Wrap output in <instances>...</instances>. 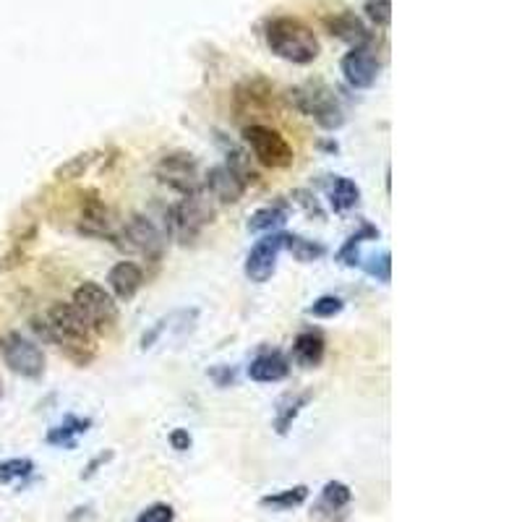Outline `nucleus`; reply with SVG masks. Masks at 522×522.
Here are the masks:
<instances>
[{"label": "nucleus", "instance_id": "obj_18", "mask_svg": "<svg viewBox=\"0 0 522 522\" xmlns=\"http://www.w3.org/2000/svg\"><path fill=\"white\" fill-rule=\"evenodd\" d=\"M361 201V189L343 175H334L329 183V204L334 212H348Z\"/></svg>", "mask_w": 522, "mask_h": 522}, {"label": "nucleus", "instance_id": "obj_3", "mask_svg": "<svg viewBox=\"0 0 522 522\" xmlns=\"http://www.w3.org/2000/svg\"><path fill=\"white\" fill-rule=\"evenodd\" d=\"M291 102L303 116L313 118L327 131H337L345 123V110L334 95V89H329L322 81H311V84L291 89Z\"/></svg>", "mask_w": 522, "mask_h": 522}, {"label": "nucleus", "instance_id": "obj_32", "mask_svg": "<svg viewBox=\"0 0 522 522\" xmlns=\"http://www.w3.org/2000/svg\"><path fill=\"white\" fill-rule=\"evenodd\" d=\"M191 445H194V439H191L189 428H173L170 431V446H173L175 452H189Z\"/></svg>", "mask_w": 522, "mask_h": 522}, {"label": "nucleus", "instance_id": "obj_2", "mask_svg": "<svg viewBox=\"0 0 522 522\" xmlns=\"http://www.w3.org/2000/svg\"><path fill=\"white\" fill-rule=\"evenodd\" d=\"M264 39L277 58L295 63V66H309L322 53L319 37L311 32V26L292 16H277V19L267 21Z\"/></svg>", "mask_w": 522, "mask_h": 522}, {"label": "nucleus", "instance_id": "obj_31", "mask_svg": "<svg viewBox=\"0 0 522 522\" xmlns=\"http://www.w3.org/2000/svg\"><path fill=\"white\" fill-rule=\"evenodd\" d=\"M389 267H392V261H389V251H384L379 259H371V264H366V271L371 274V277L382 280V282H389Z\"/></svg>", "mask_w": 522, "mask_h": 522}, {"label": "nucleus", "instance_id": "obj_13", "mask_svg": "<svg viewBox=\"0 0 522 522\" xmlns=\"http://www.w3.org/2000/svg\"><path fill=\"white\" fill-rule=\"evenodd\" d=\"M201 183H204V189L210 191L214 201H220V204H238L246 194V189H249V183L235 173L230 165L210 168V173L204 175Z\"/></svg>", "mask_w": 522, "mask_h": 522}, {"label": "nucleus", "instance_id": "obj_28", "mask_svg": "<svg viewBox=\"0 0 522 522\" xmlns=\"http://www.w3.org/2000/svg\"><path fill=\"white\" fill-rule=\"evenodd\" d=\"M343 309H345L343 298H337V295H322V298L313 301L309 313L311 316H316V319H332V316H337Z\"/></svg>", "mask_w": 522, "mask_h": 522}, {"label": "nucleus", "instance_id": "obj_29", "mask_svg": "<svg viewBox=\"0 0 522 522\" xmlns=\"http://www.w3.org/2000/svg\"><path fill=\"white\" fill-rule=\"evenodd\" d=\"M363 11H366L368 21L376 26H389V21H392V3L389 0H368Z\"/></svg>", "mask_w": 522, "mask_h": 522}, {"label": "nucleus", "instance_id": "obj_24", "mask_svg": "<svg viewBox=\"0 0 522 522\" xmlns=\"http://www.w3.org/2000/svg\"><path fill=\"white\" fill-rule=\"evenodd\" d=\"M379 235V230L374 228V225H363L358 232H353L348 238V243L340 249V253H337V259L343 261V264H348V267H355V264H361V256H358V246L366 241V238H376Z\"/></svg>", "mask_w": 522, "mask_h": 522}, {"label": "nucleus", "instance_id": "obj_26", "mask_svg": "<svg viewBox=\"0 0 522 522\" xmlns=\"http://www.w3.org/2000/svg\"><path fill=\"white\" fill-rule=\"evenodd\" d=\"M309 400L311 394H295V397H288V400H285L288 405H280V410H277V421H274L277 434H288V428H291L292 421H295V415L306 407Z\"/></svg>", "mask_w": 522, "mask_h": 522}, {"label": "nucleus", "instance_id": "obj_34", "mask_svg": "<svg viewBox=\"0 0 522 522\" xmlns=\"http://www.w3.org/2000/svg\"><path fill=\"white\" fill-rule=\"evenodd\" d=\"M107 460H113V452H102V455H97V457H95L92 463L87 465V473H81V478H92V476L97 473L99 465H105V463H107Z\"/></svg>", "mask_w": 522, "mask_h": 522}, {"label": "nucleus", "instance_id": "obj_9", "mask_svg": "<svg viewBox=\"0 0 522 522\" xmlns=\"http://www.w3.org/2000/svg\"><path fill=\"white\" fill-rule=\"evenodd\" d=\"M155 178L168 186L175 194H191L196 189H201V178H199V165H196L194 155L189 152H170L165 155L155 168Z\"/></svg>", "mask_w": 522, "mask_h": 522}, {"label": "nucleus", "instance_id": "obj_12", "mask_svg": "<svg viewBox=\"0 0 522 522\" xmlns=\"http://www.w3.org/2000/svg\"><path fill=\"white\" fill-rule=\"evenodd\" d=\"M340 68L353 89H371L379 78L382 63L368 45V47H350V53H345L340 60Z\"/></svg>", "mask_w": 522, "mask_h": 522}, {"label": "nucleus", "instance_id": "obj_5", "mask_svg": "<svg viewBox=\"0 0 522 522\" xmlns=\"http://www.w3.org/2000/svg\"><path fill=\"white\" fill-rule=\"evenodd\" d=\"M74 309L81 313V319L89 324L95 334H105L118 324V303L113 292L105 291L99 282H84L74 291L71 298Z\"/></svg>", "mask_w": 522, "mask_h": 522}, {"label": "nucleus", "instance_id": "obj_15", "mask_svg": "<svg viewBox=\"0 0 522 522\" xmlns=\"http://www.w3.org/2000/svg\"><path fill=\"white\" fill-rule=\"evenodd\" d=\"M107 285H110L113 298L128 303L144 288V270L136 261H118L116 267L107 271Z\"/></svg>", "mask_w": 522, "mask_h": 522}, {"label": "nucleus", "instance_id": "obj_8", "mask_svg": "<svg viewBox=\"0 0 522 522\" xmlns=\"http://www.w3.org/2000/svg\"><path fill=\"white\" fill-rule=\"evenodd\" d=\"M118 241L123 249L141 253L152 261H159L162 251H165V232L159 230L152 222V217H147V214L128 217V222L118 230Z\"/></svg>", "mask_w": 522, "mask_h": 522}, {"label": "nucleus", "instance_id": "obj_21", "mask_svg": "<svg viewBox=\"0 0 522 522\" xmlns=\"http://www.w3.org/2000/svg\"><path fill=\"white\" fill-rule=\"evenodd\" d=\"M350 502H353V491H350L348 484L343 481H329L322 488V499H319V509L316 512H343L348 509Z\"/></svg>", "mask_w": 522, "mask_h": 522}, {"label": "nucleus", "instance_id": "obj_17", "mask_svg": "<svg viewBox=\"0 0 522 522\" xmlns=\"http://www.w3.org/2000/svg\"><path fill=\"white\" fill-rule=\"evenodd\" d=\"M324 353H327V343L316 332H301L295 337V343H292V355H295V361L303 368L322 366Z\"/></svg>", "mask_w": 522, "mask_h": 522}, {"label": "nucleus", "instance_id": "obj_1", "mask_svg": "<svg viewBox=\"0 0 522 522\" xmlns=\"http://www.w3.org/2000/svg\"><path fill=\"white\" fill-rule=\"evenodd\" d=\"M35 329L45 340L56 343L78 366H87L95 358V332L81 319L74 303H53L42 319V327L35 322Z\"/></svg>", "mask_w": 522, "mask_h": 522}, {"label": "nucleus", "instance_id": "obj_4", "mask_svg": "<svg viewBox=\"0 0 522 522\" xmlns=\"http://www.w3.org/2000/svg\"><path fill=\"white\" fill-rule=\"evenodd\" d=\"M214 212H217L214 210V199L201 186V189H196L191 194L180 196V201L170 210V228L178 235V241L191 243V241H196L201 235V230L207 225H212Z\"/></svg>", "mask_w": 522, "mask_h": 522}, {"label": "nucleus", "instance_id": "obj_33", "mask_svg": "<svg viewBox=\"0 0 522 522\" xmlns=\"http://www.w3.org/2000/svg\"><path fill=\"white\" fill-rule=\"evenodd\" d=\"M292 199H295L298 204H303V207H306V212L316 214V217H322V210H319V201H316V199H313V196H311L309 191H295V194H292Z\"/></svg>", "mask_w": 522, "mask_h": 522}, {"label": "nucleus", "instance_id": "obj_19", "mask_svg": "<svg viewBox=\"0 0 522 522\" xmlns=\"http://www.w3.org/2000/svg\"><path fill=\"white\" fill-rule=\"evenodd\" d=\"M92 421L89 418H77V415H68L66 421L56 428H50L47 434V445L56 446H77V436L89 431Z\"/></svg>", "mask_w": 522, "mask_h": 522}, {"label": "nucleus", "instance_id": "obj_6", "mask_svg": "<svg viewBox=\"0 0 522 522\" xmlns=\"http://www.w3.org/2000/svg\"><path fill=\"white\" fill-rule=\"evenodd\" d=\"M243 141L249 144V149L253 157L271 170H285L295 162V152L288 144V138L274 131L270 126H261V123H251V126H243Z\"/></svg>", "mask_w": 522, "mask_h": 522}, {"label": "nucleus", "instance_id": "obj_20", "mask_svg": "<svg viewBox=\"0 0 522 522\" xmlns=\"http://www.w3.org/2000/svg\"><path fill=\"white\" fill-rule=\"evenodd\" d=\"M309 499V486H292V488H285V491H277V494H267L261 496V507L267 509H277V512H291L295 507Z\"/></svg>", "mask_w": 522, "mask_h": 522}, {"label": "nucleus", "instance_id": "obj_35", "mask_svg": "<svg viewBox=\"0 0 522 522\" xmlns=\"http://www.w3.org/2000/svg\"><path fill=\"white\" fill-rule=\"evenodd\" d=\"M0 394H3V382H0Z\"/></svg>", "mask_w": 522, "mask_h": 522}, {"label": "nucleus", "instance_id": "obj_7", "mask_svg": "<svg viewBox=\"0 0 522 522\" xmlns=\"http://www.w3.org/2000/svg\"><path fill=\"white\" fill-rule=\"evenodd\" d=\"M0 358L24 379H39L45 374V353L35 340L24 337L21 332L0 334Z\"/></svg>", "mask_w": 522, "mask_h": 522}, {"label": "nucleus", "instance_id": "obj_30", "mask_svg": "<svg viewBox=\"0 0 522 522\" xmlns=\"http://www.w3.org/2000/svg\"><path fill=\"white\" fill-rule=\"evenodd\" d=\"M136 522H175V509L170 504L157 502L152 504V507H147V509L136 517Z\"/></svg>", "mask_w": 522, "mask_h": 522}, {"label": "nucleus", "instance_id": "obj_11", "mask_svg": "<svg viewBox=\"0 0 522 522\" xmlns=\"http://www.w3.org/2000/svg\"><path fill=\"white\" fill-rule=\"evenodd\" d=\"M285 249V232H274V235H264L256 246H253L249 256H246V264H243V271L246 277L261 285L267 282L274 270H277V256Z\"/></svg>", "mask_w": 522, "mask_h": 522}, {"label": "nucleus", "instance_id": "obj_14", "mask_svg": "<svg viewBox=\"0 0 522 522\" xmlns=\"http://www.w3.org/2000/svg\"><path fill=\"white\" fill-rule=\"evenodd\" d=\"M324 26H327V32L332 37L348 42L350 47H368L374 42V35L368 32L366 24L358 19L355 14H350V11H340V14L324 16Z\"/></svg>", "mask_w": 522, "mask_h": 522}, {"label": "nucleus", "instance_id": "obj_23", "mask_svg": "<svg viewBox=\"0 0 522 522\" xmlns=\"http://www.w3.org/2000/svg\"><path fill=\"white\" fill-rule=\"evenodd\" d=\"M285 249L303 264H311V261H319L327 249L322 243H313L309 238H301V235H285Z\"/></svg>", "mask_w": 522, "mask_h": 522}, {"label": "nucleus", "instance_id": "obj_25", "mask_svg": "<svg viewBox=\"0 0 522 522\" xmlns=\"http://www.w3.org/2000/svg\"><path fill=\"white\" fill-rule=\"evenodd\" d=\"M95 159H97V152H81V155L71 157V159H66L58 170H56V178H58V180H77V178H84V173L95 165Z\"/></svg>", "mask_w": 522, "mask_h": 522}, {"label": "nucleus", "instance_id": "obj_27", "mask_svg": "<svg viewBox=\"0 0 522 522\" xmlns=\"http://www.w3.org/2000/svg\"><path fill=\"white\" fill-rule=\"evenodd\" d=\"M35 470V463L29 457H14V460H5L0 463V484H14L21 478H29Z\"/></svg>", "mask_w": 522, "mask_h": 522}, {"label": "nucleus", "instance_id": "obj_16", "mask_svg": "<svg viewBox=\"0 0 522 522\" xmlns=\"http://www.w3.org/2000/svg\"><path fill=\"white\" fill-rule=\"evenodd\" d=\"M291 374L288 361L280 355V353H261L256 355L249 366V376L259 384H274V382H282L285 376Z\"/></svg>", "mask_w": 522, "mask_h": 522}, {"label": "nucleus", "instance_id": "obj_22", "mask_svg": "<svg viewBox=\"0 0 522 522\" xmlns=\"http://www.w3.org/2000/svg\"><path fill=\"white\" fill-rule=\"evenodd\" d=\"M288 222V212L282 207H261L249 217V230L251 232H271L280 225Z\"/></svg>", "mask_w": 522, "mask_h": 522}, {"label": "nucleus", "instance_id": "obj_10", "mask_svg": "<svg viewBox=\"0 0 522 522\" xmlns=\"http://www.w3.org/2000/svg\"><path fill=\"white\" fill-rule=\"evenodd\" d=\"M78 232L87 238H97V241H118L116 217L95 191H89L87 199H81Z\"/></svg>", "mask_w": 522, "mask_h": 522}]
</instances>
